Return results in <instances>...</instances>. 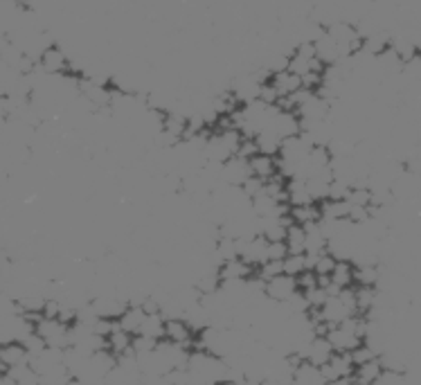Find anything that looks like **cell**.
Returning <instances> with one entry per match:
<instances>
[{
	"label": "cell",
	"mask_w": 421,
	"mask_h": 385,
	"mask_svg": "<svg viewBox=\"0 0 421 385\" xmlns=\"http://www.w3.org/2000/svg\"><path fill=\"white\" fill-rule=\"evenodd\" d=\"M68 327L57 318H43L34 324V334L43 340L46 347H54V349H68L70 342H68Z\"/></svg>",
	"instance_id": "1"
},
{
	"label": "cell",
	"mask_w": 421,
	"mask_h": 385,
	"mask_svg": "<svg viewBox=\"0 0 421 385\" xmlns=\"http://www.w3.org/2000/svg\"><path fill=\"white\" fill-rule=\"evenodd\" d=\"M70 68V54H66L63 48H59L57 43L48 46L38 56V70L48 77H61L68 73Z\"/></svg>",
	"instance_id": "2"
},
{
	"label": "cell",
	"mask_w": 421,
	"mask_h": 385,
	"mask_svg": "<svg viewBox=\"0 0 421 385\" xmlns=\"http://www.w3.org/2000/svg\"><path fill=\"white\" fill-rule=\"evenodd\" d=\"M298 293V284L289 275H277L269 282H264V297L273 304H284Z\"/></svg>",
	"instance_id": "3"
},
{
	"label": "cell",
	"mask_w": 421,
	"mask_h": 385,
	"mask_svg": "<svg viewBox=\"0 0 421 385\" xmlns=\"http://www.w3.org/2000/svg\"><path fill=\"white\" fill-rule=\"evenodd\" d=\"M293 113H296V118L304 124L325 122V120H329V102H325L318 93H313V95H308Z\"/></svg>",
	"instance_id": "4"
},
{
	"label": "cell",
	"mask_w": 421,
	"mask_h": 385,
	"mask_svg": "<svg viewBox=\"0 0 421 385\" xmlns=\"http://www.w3.org/2000/svg\"><path fill=\"white\" fill-rule=\"evenodd\" d=\"M320 372H322V376H325L327 383L352 379L354 363H352V359H349V354H333L331 359L320 367Z\"/></svg>",
	"instance_id": "5"
},
{
	"label": "cell",
	"mask_w": 421,
	"mask_h": 385,
	"mask_svg": "<svg viewBox=\"0 0 421 385\" xmlns=\"http://www.w3.org/2000/svg\"><path fill=\"white\" fill-rule=\"evenodd\" d=\"M250 178V169H248V160L244 158H230L221 165V183L226 188H241V185Z\"/></svg>",
	"instance_id": "6"
},
{
	"label": "cell",
	"mask_w": 421,
	"mask_h": 385,
	"mask_svg": "<svg viewBox=\"0 0 421 385\" xmlns=\"http://www.w3.org/2000/svg\"><path fill=\"white\" fill-rule=\"evenodd\" d=\"M194 338H196V334L185 320H165V338L162 340L174 342V345L187 349Z\"/></svg>",
	"instance_id": "7"
},
{
	"label": "cell",
	"mask_w": 421,
	"mask_h": 385,
	"mask_svg": "<svg viewBox=\"0 0 421 385\" xmlns=\"http://www.w3.org/2000/svg\"><path fill=\"white\" fill-rule=\"evenodd\" d=\"M331 356H333V349H331V345L327 342V338H325V336H316V338L306 345V349H304V359H302V361L311 363V365H316V367H322V365H325V363L331 359Z\"/></svg>",
	"instance_id": "8"
},
{
	"label": "cell",
	"mask_w": 421,
	"mask_h": 385,
	"mask_svg": "<svg viewBox=\"0 0 421 385\" xmlns=\"http://www.w3.org/2000/svg\"><path fill=\"white\" fill-rule=\"evenodd\" d=\"M289 385H327V381H325V376H322L320 367L306 363V361H298Z\"/></svg>",
	"instance_id": "9"
},
{
	"label": "cell",
	"mask_w": 421,
	"mask_h": 385,
	"mask_svg": "<svg viewBox=\"0 0 421 385\" xmlns=\"http://www.w3.org/2000/svg\"><path fill=\"white\" fill-rule=\"evenodd\" d=\"M269 83L273 86V91L277 93L279 99H284V97H291L293 93H298L302 88V81L298 75H293L289 73V70H282V73H275L271 75Z\"/></svg>",
	"instance_id": "10"
},
{
	"label": "cell",
	"mask_w": 421,
	"mask_h": 385,
	"mask_svg": "<svg viewBox=\"0 0 421 385\" xmlns=\"http://www.w3.org/2000/svg\"><path fill=\"white\" fill-rule=\"evenodd\" d=\"M145 316H147V313L140 304H129L124 309L122 316L118 318V329H122L124 334H129V336H137Z\"/></svg>",
	"instance_id": "11"
},
{
	"label": "cell",
	"mask_w": 421,
	"mask_h": 385,
	"mask_svg": "<svg viewBox=\"0 0 421 385\" xmlns=\"http://www.w3.org/2000/svg\"><path fill=\"white\" fill-rule=\"evenodd\" d=\"M30 363V354L25 351L21 342H7V345H0V365L5 369L27 365Z\"/></svg>",
	"instance_id": "12"
},
{
	"label": "cell",
	"mask_w": 421,
	"mask_h": 385,
	"mask_svg": "<svg viewBox=\"0 0 421 385\" xmlns=\"http://www.w3.org/2000/svg\"><path fill=\"white\" fill-rule=\"evenodd\" d=\"M252 277V268L246 266L241 260H230L219 266V279L221 282H246Z\"/></svg>",
	"instance_id": "13"
},
{
	"label": "cell",
	"mask_w": 421,
	"mask_h": 385,
	"mask_svg": "<svg viewBox=\"0 0 421 385\" xmlns=\"http://www.w3.org/2000/svg\"><path fill=\"white\" fill-rule=\"evenodd\" d=\"M383 374V365L378 359H372L368 363H363V365H356L354 367V374H352V381L356 385H374L378 379H381Z\"/></svg>",
	"instance_id": "14"
},
{
	"label": "cell",
	"mask_w": 421,
	"mask_h": 385,
	"mask_svg": "<svg viewBox=\"0 0 421 385\" xmlns=\"http://www.w3.org/2000/svg\"><path fill=\"white\" fill-rule=\"evenodd\" d=\"M248 169H250V176L252 178H259V180H269L277 174V165H275V158H271V155H252V158L248 160Z\"/></svg>",
	"instance_id": "15"
},
{
	"label": "cell",
	"mask_w": 421,
	"mask_h": 385,
	"mask_svg": "<svg viewBox=\"0 0 421 385\" xmlns=\"http://www.w3.org/2000/svg\"><path fill=\"white\" fill-rule=\"evenodd\" d=\"M329 282L336 291L354 289V264L349 262H336V268L331 270Z\"/></svg>",
	"instance_id": "16"
},
{
	"label": "cell",
	"mask_w": 421,
	"mask_h": 385,
	"mask_svg": "<svg viewBox=\"0 0 421 385\" xmlns=\"http://www.w3.org/2000/svg\"><path fill=\"white\" fill-rule=\"evenodd\" d=\"M137 336L149 338L153 342H160L165 338V318L160 316V313H147Z\"/></svg>",
	"instance_id": "17"
},
{
	"label": "cell",
	"mask_w": 421,
	"mask_h": 385,
	"mask_svg": "<svg viewBox=\"0 0 421 385\" xmlns=\"http://www.w3.org/2000/svg\"><path fill=\"white\" fill-rule=\"evenodd\" d=\"M381 277V266H354V284L356 287L376 289Z\"/></svg>",
	"instance_id": "18"
},
{
	"label": "cell",
	"mask_w": 421,
	"mask_h": 385,
	"mask_svg": "<svg viewBox=\"0 0 421 385\" xmlns=\"http://www.w3.org/2000/svg\"><path fill=\"white\" fill-rule=\"evenodd\" d=\"M289 219L291 223H296V225H306V223H318L320 221V210L318 205H300V207H291L289 210Z\"/></svg>",
	"instance_id": "19"
},
{
	"label": "cell",
	"mask_w": 421,
	"mask_h": 385,
	"mask_svg": "<svg viewBox=\"0 0 421 385\" xmlns=\"http://www.w3.org/2000/svg\"><path fill=\"white\" fill-rule=\"evenodd\" d=\"M284 246L289 255H304V230L300 225L291 223L286 227V237H284Z\"/></svg>",
	"instance_id": "20"
},
{
	"label": "cell",
	"mask_w": 421,
	"mask_h": 385,
	"mask_svg": "<svg viewBox=\"0 0 421 385\" xmlns=\"http://www.w3.org/2000/svg\"><path fill=\"white\" fill-rule=\"evenodd\" d=\"M306 270L304 266V255H286L282 260V273L296 279L298 275H302Z\"/></svg>",
	"instance_id": "21"
},
{
	"label": "cell",
	"mask_w": 421,
	"mask_h": 385,
	"mask_svg": "<svg viewBox=\"0 0 421 385\" xmlns=\"http://www.w3.org/2000/svg\"><path fill=\"white\" fill-rule=\"evenodd\" d=\"M336 268V260H333V255H329L327 250L325 252H320L316 257V262H313V270L311 273H316L318 277H329L331 275V270Z\"/></svg>",
	"instance_id": "22"
},
{
	"label": "cell",
	"mask_w": 421,
	"mask_h": 385,
	"mask_svg": "<svg viewBox=\"0 0 421 385\" xmlns=\"http://www.w3.org/2000/svg\"><path fill=\"white\" fill-rule=\"evenodd\" d=\"M286 255L289 252L284 241H271V244H266V262H282Z\"/></svg>",
	"instance_id": "23"
},
{
	"label": "cell",
	"mask_w": 421,
	"mask_h": 385,
	"mask_svg": "<svg viewBox=\"0 0 421 385\" xmlns=\"http://www.w3.org/2000/svg\"><path fill=\"white\" fill-rule=\"evenodd\" d=\"M296 284H298V291L304 293V291H311L318 287V277H316V273H311V270H304L302 275L296 277Z\"/></svg>",
	"instance_id": "24"
},
{
	"label": "cell",
	"mask_w": 421,
	"mask_h": 385,
	"mask_svg": "<svg viewBox=\"0 0 421 385\" xmlns=\"http://www.w3.org/2000/svg\"><path fill=\"white\" fill-rule=\"evenodd\" d=\"M327 385H356L352 379H343V381H333V383H327Z\"/></svg>",
	"instance_id": "25"
}]
</instances>
